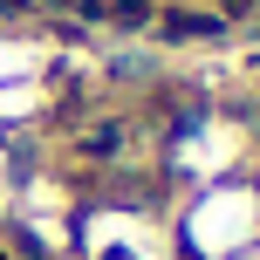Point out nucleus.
<instances>
[{"mask_svg":"<svg viewBox=\"0 0 260 260\" xmlns=\"http://www.w3.org/2000/svg\"><path fill=\"white\" fill-rule=\"evenodd\" d=\"M178 260H240L260 247V192L240 178L199 185L192 206L178 212Z\"/></svg>","mask_w":260,"mask_h":260,"instance_id":"obj_1","label":"nucleus"}]
</instances>
